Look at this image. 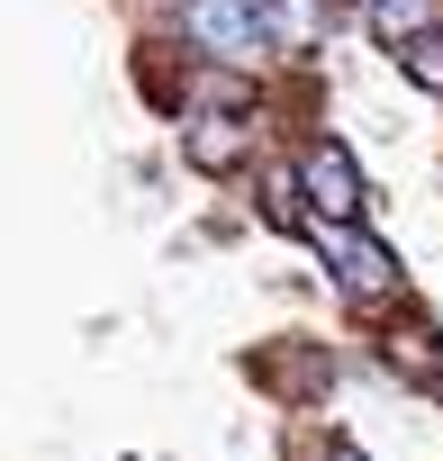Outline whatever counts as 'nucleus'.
<instances>
[{
    "mask_svg": "<svg viewBox=\"0 0 443 461\" xmlns=\"http://www.w3.org/2000/svg\"><path fill=\"white\" fill-rule=\"evenodd\" d=\"M181 37L217 64H254L263 55V19H254V0H181Z\"/></svg>",
    "mask_w": 443,
    "mask_h": 461,
    "instance_id": "f257e3e1",
    "label": "nucleus"
},
{
    "mask_svg": "<svg viewBox=\"0 0 443 461\" xmlns=\"http://www.w3.org/2000/svg\"><path fill=\"white\" fill-rule=\"evenodd\" d=\"M326 263H335V290H344V299H362V308L398 299V263H389V245H380V236H362L353 217H344V226H326Z\"/></svg>",
    "mask_w": 443,
    "mask_h": 461,
    "instance_id": "f03ea898",
    "label": "nucleus"
},
{
    "mask_svg": "<svg viewBox=\"0 0 443 461\" xmlns=\"http://www.w3.org/2000/svg\"><path fill=\"white\" fill-rule=\"evenodd\" d=\"M299 190H308V208H317L326 226H344V217H362V163H353V145H335V136H317V145L299 154Z\"/></svg>",
    "mask_w": 443,
    "mask_h": 461,
    "instance_id": "7ed1b4c3",
    "label": "nucleus"
},
{
    "mask_svg": "<svg viewBox=\"0 0 443 461\" xmlns=\"http://www.w3.org/2000/svg\"><path fill=\"white\" fill-rule=\"evenodd\" d=\"M263 19V55L272 46H317V0H254Z\"/></svg>",
    "mask_w": 443,
    "mask_h": 461,
    "instance_id": "20e7f679",
    "label": "nucleus"
},
{
    "mask_svg": "<svg viewBox=\"0 0 443 461\" xmlns=\"http://www.w3.org/2000/svg\"><path fill=\"white\" fill-rule=\"evenodd\" d=\"M190 163H199V172L245 163V118H190Z\"/></svg>",
    "mask_w": 443,
    "mask_h": 461,
    "instance_id": "39448f33",
    "label": "nucleus"
},
{
    "mask_svg": "<svg viewBox=\"0 0 443 461\" xmlns=\"http://www.w3.org/2000/svg\"><path fill=\"white\" fill-rule=\"evenodd\" d=\"M398 64H407V82H425V91H443V19H425L407 46H398Z\"/></svg>",
    "mask_w": 443,
    "mask_h": 461,
    "instance_id": "423d86ee",
    "label": "nucleus"
},
{
    "mask_svg": "<svg viewBox=\"0 0 443 461\" xmlns=\"http://www.w3.org/2000/svg\"><path fill=\"white\" fill-rule=\"evenodd\" d=\"M425 19H434V0H371V37L380 46H407Z\"/></svg>",
    "mask_w": 443,
    "mask_h": 461,
    "instance_id": "0eeeda50",
    "label": "nucleus"
},
{
    "mask_svg": "<svg viewBox=\"0 0 443 461\" xmlns=\"http://www.w3.org/2000/svg\"><path fill=\"white\" fill-rule=\"evenodd\" d=\"M335 461H362V452H353V443H335Z\"/></svg>",
    "mask_w": 443,
    "mask_h": 461,
    "instance_id": "6e6552de",
    "label": "nucleus"
}]
</instances>
